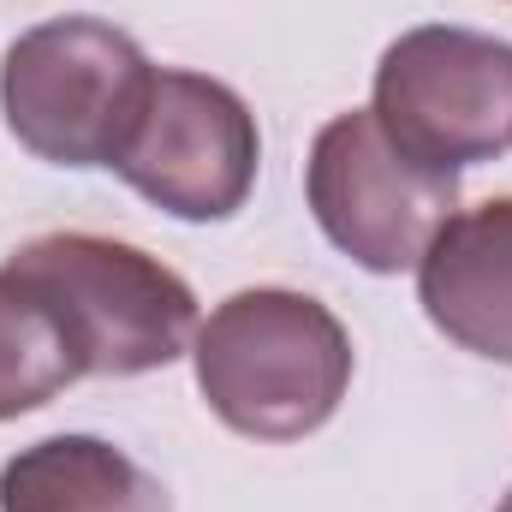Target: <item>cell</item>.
Here are the masks:
<instances>
[{
	"mask_svg": "<svg viewBox=\"0 0 512 512\" xmlns=\"http://www.w3.org/2000/svg\"><path fill=\"white\" fill-rule=\"evenodd\" d=\"M197 393L245 441H304L316 435L352 387L346 322L292 286H245L221 298L197 340Z\"/></svg>",
	"mask_w": 512,
	"mask_h": 512,
	"instance_id": "obj_1",
	"label": "cell"
},
{
	"mask_svg": "<svg viewBox=\"0 0 512 512\" xmlns=\"http://www.w3.org/2000/svg\"><path fill=\"white\" fill-rule=\"evenodd\" d=\"M149 54L108 18H48L0 60L6 131L48 167H114L149 96Z\"/></svg>",
	"mask_w": 512,
	"mask_h": 512,
	"instance_id": "obj_2",
	"label": "cell"
},
{
	"mask_svg": "<svg viewBox=\"0 0 512 512\" xmlns=\"http://www.w3.org/2000/svg\"><path fill=\"white\" fill-rule=\"evenodd\" d=\"M72 328L84 376H149L191 352L203 316L197 292L126 239L102 233H48L6 256Z\"/></svg>",
	"mask_w": 512,
	"mask_h": 512,
	"instance_id": "obj_3",
	"label": "cell"
},
{
	"mask_svg": "<svg viewBox=\"0 0 512 512\" xmlns=\"http://www.w3.org/2000/svg\"><path fill=\"white\" fill-rule=\"evenodd\" d=\"M304 203L334 251L370 274L417 268L435 233L459 215V173L405 155L370 108L334 114L304 161Z\"/></svg>",
	"mask_w": 512,
	"mask_h": 512,
	"instance_id": "obj_4",
	"label": "cell"
},
{
	"mask_svg": "<svg viewBox=\"0 0 512 512\" xmlns=\"http://www.w3.org/2000/svg\"><path fill=\"white\" fill-rule=\"evenodd\" d=\"M370 114L423 167L501 161L512 149V42L459 24L405 30L376 66Z\"/></svg>",
	"mask_w": 512,
	"mask_h": 512,
	"instance_id": "obj_5",
	"label": "cell"
},
{
	"mask_svg": "<svg viewBox=\"0 0 512 512\" xmlns=\"http://www.w3.org/2000/svg\"><path fill=\"white\" fill-rule=\"evenodd\" d=\"M262 137L245 96L221 78L155 66L114 173L173 221H227L245 209Z\"/></svg>",
	"mask_w": 512,
	"mask_h": 512,
	"instance_id": "obj_6",
	"label": "cell"
},
{
	"mask_svg": "<svg viewBox=\"0 0 512 512\" xmlns=\"http://www.w3.org/2000/svg\"><path fill=\"white\" fill-rule=\"evenodd\" d=\"M423 316L489 364H512V197L459 209L417 262Z\"/></svg>",
	"mask_w": 512,
	"mask_h": 512,
	"instance_id": "obj_7",
	"label": "cell"
},
{
	"mask_svg": "<svg viewBox=\"0 0 512 512\" xmlns=\"http://www.w3.org/2000/svg\"><path fill=\"white\" fill-rule=\"evenodd\" d=\"M0 512H173V501L126 447L48 435L0 465Z\"/></svg>",
	"mask_w": 512,
	"mask_h": 512,
	"instance_id": "obj_8",
	"label": "cell"
},
{
	"mask_svg": "<svg viewBox=\"0 0 512 512\" xmlns=\"http://www.w3.org/2000/svg\"><path fill=\"white\" fill-rule=\"evenodd\" d=\"M72 382H84V358L66 316L0 262V423L60 399Z\"/></svg>",
	"mask_w": 512,
	"mask_h": 512,
	"instance_id": "obj_9",
	"label": "cell"
},
{
	"mask_svg": "<svg viewBox=\"0 0 512 512\" xmlns=\"http://www.w3.org/2000/svg\"><path fill=\"white\" fill-rule=\"evenodd\" d=\"M495 512H512V489H507V501H501V507H495Z\"/></svg>",
	"mask_w": 512,
	"mask_h": 512,
	"instance_id": "obj_10",
	"label": "cell"
}]
</instances>
